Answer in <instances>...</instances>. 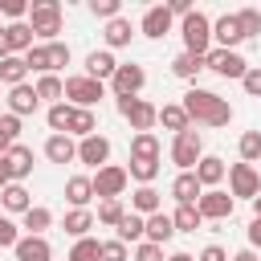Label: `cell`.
I'll return each instance as SVG.
<instances>
[{"instance_id":"7bdbcfd3","label":"cell","mask_w":261,"mask_h":261,"mask_svg":"<svg viewBox=\"0 0 261 261\" xmlns=\"http://www.w3.org/2000/svg\"><path fill=\"white\" fill-rule=\"evenodd\" d=\"M24 65H29L33 73H53V61H49V45H33V49L24 53Z\"/></svg>"},{"instance_id":"681fc988","label":"cell","mask_w":261,"mask_h":261,"mask_svg":"<svg viewBox=\"0 0 261 261\" xmlns=\"http://www.w3.org/2000/svg\"><path fill=\"white\" fill-rule=\"evenodd\" d=\"M16 241H20L16 224H12L8 216H0V249H16Z\"/></svg>"},{"instance_id":"60d3db41","label":"cell","mask_w":261,"mask_h":261,"mask_svg":"<svg viewBox=\"0 0 261 261\" xmlns=\"http://www.w3.org/2000/svg\"><path fill=\"white\" fill-rule=\"evenodd\" d=\"M200 69H204V57H196V53H179V57L171 61V73H175V77H184V82H192Z\"/></svg>"},{"instance_id":"e0dca14e","label":"cell","mask_w":261,"mask_h":261,"mask_svg":"<svg viewBox=\"0 0 261 261\" xmlns=\"http://www.w3.org/2000/svg\"><path fill=\"white\" fill-rule=\"evenodd\" d=\"M114 69H118V61H114L110 49H94V53L86 57V77H94V82H110Z\"/></svg>"},{"instance_id":"9c48e42d","label":"cell","mask_w":261,"mask_h":261,"mask_svg":"<svg viewBox=\"0 0 261 261\" xmlns=\"http://www.w3.org/2000/svg\"><path fill=\"white\" fill-rule=\"evenodd\" d=\"M204 69H212V73H220V77H237V82H241V77L249 73V61H245L237 49H216V45H212V49H208V57H204Z\"/></svg>"},{"instance_id":"ba28073f","label":"cell","mask_w":261,"mask_h":261,"mask_svg":"<svg viewBox=\"0 0 261 261\" xmlns=\"http://www.w3.org/2000/svg\"><path fill=\"white\" fill-rule=\"evenodd\" d=\"M200 159H204V139H200V130L175 135V143H171V163H175L179 171H196Z\"/></svg>"},{"instance_id":"816d5d0a","label":"cell","mask_w":261,"mask_h":261,"mask_svg":"<svg viewBox=\"0 0 261 261\" xmlns=\"http://www.w3.org/2000/svg\"><path fill=\"white\" fill-rule=\"evenodd\" d=\"M135 261H163V245H151V241L135 245Z\"/></svg>"},{"instance_id":"30bf717a","label":"cell","mask_w":261,"mask_h":261,"mask_svg":"<svg viewBox=\"0 0 261 261\" xmlns=\"http://www.w3.org/2000/svg\"><path fill=\"white\" fill-rule=\"evenodd\" d=\"M143 86H147V69L135 65V61H118V69H114V77H110L114 98H139Z\"/></svg>"},{"instance_id":"6125c7cd","label":"cell","mask_w":261,"mask_h":261,"mask_svg":"<svg viewBox=\"0 0 261 261\" xmlns=\"http://www.w3.org/2000/svg\"><path fill=\"white\" fill-rule=\"evenodd\" d=\"M0 86H4V82H0Z\"/></svg>"},{"instance_id":"484cf974","label":"cell","mask_w":261,"mask_h":261,"mask_svg":"<svg viewBox=\"0 0 261 261\" xmlns=\"http://www.w3.org/2000/svg\"><path fill=\"white\" fill-rule=\"evenodd\" d=\"M159 122H163L167 130H175V135H184V130H192V118H188V110H184V102H167V106H159Z\"/></svg>"},{"instance_id":"836d02e7","label":"cell","mask_w":261,"mask_h":261,"mask_svg":"<svg viewBox=\"0 0 261 261\" xmlns=\"http://www.w3.org/2000/svg\"><path fill=\"white\" fill-rule=\"evenodd\" d=\"M130 159H159V139H155V130L130 135Z\"/></svg>"},{"instance_id":"ab89813d","label":"cell","mask_w":261,"mask_h":261,"mask_svg":"<svg viewBox=\"0 0 261 261\" xmlns=\"http://www.w3.org/2000/svg\"><path fill=\"white\" fill-rule=\"evenodd\" d=\"M20 139V118L16 114H0V155H8Z\"/></svg>"},{"instance_id":"7dc6e473","label":"cell","mask_w":261,"mask_h":261,"mask_svg":"<svg viewBox=\"0 0 261 261\" xmlns=\"http://www.w3.org/2000/svg\"><path fill=\"white\" fill-rule=\"evenodd\" d=\"M49 61H53V73L69 65V45L65 41H49Z\"/></svg>"},{"instance_id":"d4e9b609","label":"cell","mask_w":261,"mask_h":261,"mask_svg":"<svg viewBox=\"0 0 261 261\" xmlns=\"http://www.w3.org/2000/svg\"><path fill=\"white\" fill-rule=\"evenodd\" d=\"M53 224V212L45 208V204H33L24 216H20V228H24V237H45V228Z\"/></svg>"},{"instance_id":"ee69618b","label":"cell","mask_w":261,"mask_h":261,"mask_svg":"<svg viewBox=\"0 0 261 261\" xmlns=\"http://www.w3.org/2000/svg\"><path fill=\"white\" fill-rule=\"evenodd\" d=\"M126 216V204L122 200H102L98 204V224H110V228H118V220Z\"/></svg>"},{"instance_id":"bcb514c9","label":"cell","mask_w":261,"mask_h":261,"mask_svg":"<svg viewBox=\"0 0 261 261\" xmlns=\"http://www.w3.org/2000/svg\"><path fill=\"white\" fill-rule=\"evenodd\" d=\"M90 12H94V16H102V20L110 24L114 16H122V0H90Z\"/></svg>"},{"instance_id":"4316f807","label":"cell","mask_w":261,"mask_h":261,"mask_svg":"<svg viewBox=\"0 0 261 261\" xmlns=\"http://www.w3.org/2000/svg\"><path fill=\"white\" fill-rule=\"evenodd\" d=\"M94 220H98V216H94L90 208H69V212H65V224H61V228H65L69 237H77V241H82V237H90Z\"/></svg>"},{"instance_id":"f1b7e54d","label":"cell","mask_w":261,"mask_h":261,"mask_svg":"<svg viewBox=\"0 0 261 261\" xmlns=\"http://www.w3.org/2000/svg\"><path fill=\"white\" fill-rule=\"evenodd\" d=\"M69 135H73L77 143H82V139H90V135H98V114H94V110H82V106H73Z\"/></svg>"},{"instance_id":"4fadbf2b","label":"cell","mask_w":261,"mask_h":261,"mask_svg":"<svg viewBox=\"0 0 261 261\" xmlns=\"http://www.w3.org/2000/svg\"><path fill=\"white\" fill-rule=\"evenodd\" d=\"M212 41H216V49H237V45L245 41L237 12H224V16H216V20H212Z\"/></svg>"},{"instance_id":"7402d4cb","label":"cell","mask_w":261,"mask_h":261,"mask_svg":"<svg viewBox=\"0 0 261 261\" xmlns=\"http://www.w3.org/2000/svg\"><path fill=\"white\" fill-rule=\"evenodd\" d=\"M65 200H69L73 208H90V200H94V179H90V175H69V179H65Z\"/></svg>"},{"instance_id":"f546056e","label":"cell","mask_w":261,"mask_h":261,"mask_svg":"<svg viewBox=\"0 0 261 261\" xmlns=\"http://www.w3.org/2000/svg\"><path fill=\"white\" fill-rule=\"evenodd\" d=\"M0 208H8V212H20V216H24V212L33 208L29 188H24V184H8V188L0 192Z\"/></svg>"},{"instance_id":"6f0895ef","label":"cell","mask_w":261,"mask_h":261,"mask_svg":"<svg viewBox=\"0 0 261 261\" xmlns=\"http://www.w3.org/2000/svg\"><path fill=\"white\" fill-rule=\"evenodd\" d=\"M228 261H257V253H253V249H241V253H232Z\"/></svg>"},{"instance_id":"6da1fadb","label":"cell","mask_w":261,"mask_h":261,"mask_svg":"<svg viewBox=\"0 0 261 261\" xmlns=\"http://www.w3.org/2000/svg\"><path fill=\"white\" fill-rule=\"evenodd\" d=\"M184 110H188L192 122H204V126H228V122H232L228 98H220V94H212V90H200V86H192V90L184 94Z\"/></svg>"},{"instance_id":"91938a15","label":"cell","mask_w":261,"mask_h":261,"mask_svg":"<svg viewBox=\"0 0 261 261\" xmlns=\"http://www.w3.org/2000/svg\"><path fill=\"white\" fill-rule=\"evenodd\" d=\"M167 261H196V257H192V253H171Z\"/></svg>"},{"instance_id":"680465c9","label":"cell","mask_w":261,"mask_h":261,"mask_svg":"<svg viewBox=\"0 0 261 261\" xmlns=\"http://www.w3.org/2000/svg\"><path fill=\"white\" fill-rule=\"evenodd\" d=\"M4 57H12V53H8V37H4V24H0V61H4Z\"/></svg>"},{"instance_id":"9f6ffc18","label":"cell","mask_w":261,"mask_h":261,"mask_svg":"<svg viewBox=\"0 0 261 261\" xmlns=\"http://www.w3.org/2000/svg\"><path fill=\"white\" fill-rule=\"evenodd\" d=\"M8 184H12V171H8V159H4V155H0V192H4V188H8Z\"/></svg>"},{"instance_id":"d6986e66","label":"cell","mask_w":261,"mask_h":261,"mask_svg":"<svg viewBox=\"0 0 261 261\" xmlns=\"http://www.w3.org/2000/svg\"><path fill=\"white\" fill-rule=\"evenodd\" d=\"M224 175H228V167H224V159H220V155H204V159L196 163V179H200V188H204V192H208V188H216Z\"/></svg>"},{"instance_id":"94428289","label":"cell","mask_w":261,"mask_h":261,"mask_svg":"<svg viewBox=\"0 0 261 261\" xmlns=\"http://www.w3.org/2000/svg\"><path fill=\"white\" fill-rule=\"evenodd\" d=\"M253 216H261V196H257V200H253Z\"/></svg>"},{"instance_id":"44dd1931","label":"cell","mask_w":261,"mask_h":261,"mask_svg":"<svg viewBox=\"0 0 261 261\" xmlns=\"http://www.w3.org/2000/svg\"><path fill=\"white\" fill-rule=\"evenodd\" d=\"M118 241L122 245H143L147 241V216H139V212H126L122 220H118Z\"/></svg>"},{"instance_id":"603a6c76","label":"cell","mask_w":261,"mask_h":261,"mask_svg":"<svg viewBox=\"0 0 261 261\" xmlns=\"http://www.w3.org/2000/svg\"><path fill=\"white\" fill-rule=\"evenodd\" d=\"M12 253H16V261H49L53 257V249H49L45 237H20Z\"/></svg>"},{"instance_id":"277c9868","label":"cell","mask_w":261,"mask_h":261,"mask_svg":"<svg viewBox=\"0 0 261 261\" xmlns=\"http://www.w3.org/2000/svg\"><path fill=\"white\" fill-rule=\"evenodd\" d=\"M114 106H118V114L130 122V130H135V135L151 130V126L159 122V106H151L147 98H114Z\"/></svg>"},{"instance_id":"f5cc1de1","label":"cell","mask_w":261,"mask_h":261,"mask_svg":"<svg viewBox=\"0 0 261 261\" xmlns=\"http://www.w3.org/2000/svg\"><path fill=\"white\" fill-rule=\"evenodd\" d=\"M0 12L12 16V20H20V16H29V4L24 0H0Z\"/></svg>"},{"instance_id":"83f0119b","label":"cell","mask_w":261,"mask_h":261,"mask_svg":"<svg viewBox=\"0 0 261 261\" xmlns=\"http://www.w3.org/2000/svg\"><path fill=\"white\" fill-rule=\"evenodd\" d=\"M171 237H175V220H171L167 212L147 216V241H151V245H167Z\"/></svg>"},{"instance_id":"c3c4849f","label":"cell","mask_w":261,"mask_h":261,"mask_svg":"<svg viewBox=\"0 0 261 261\" xmlns=\"http://www.w3.org/2000/svg\"><path fill=\"white\" fill-rule=\"evenodd\" d=\"M241 86H245L249 98H261V65H249V73L241 77Z\"/></svg>"},{"instance_id":"5bb4252c","label":"cell","mask_w":261,"mask_h":261,"mask_svg":"<svg viewBox=\"0 0 261 261\" xmlns=\"http://www.w3.org/2000/svg\"><path fill=\"white\" fill-rule=\"evenodd\" d=\"M37 106H41V98H37V86H12L8 90V114H16V118H24V114H37Z\"/></svg>"},{"instance_id":"e575fe53","label":"cell","mask_w":261,"mask_h":261,"mask_svg":"<svg viewBox=\"0 0 261 261\" xmlns=\"http://www.w3.org/2000/svg\"><path fill=\"white\" fill-rule=\"evenodd\" d=\"M24 77H29V65H24V57H4L0 61V82L12 90V86H24Z\"/></svg>"},{"instance_id":"11a10c76","label":"cell","mask_w":261,"mask_h":261,"mask_svg":"<svg viewBox=\"0 0 261 261\" xmlns=\"http://www.w3.org/2000/svg\"><path fill=\"white\" fill-rule=\"evenodd\" d=\"M249 245H253V249H261V216H253V220H249Z\"/></svg>"},{"instance_id":"cb8c5ba5","label":"cell","mask_w":261,"mask_h":261,"mask_svg":"<svg viewBox=\"0 0 261 261\" xmlns=\"http://www.w3.org/2000/svg\"><path fill=\"white\" fill-rule=\"evenodd\" d=\"M8 171H12V184H20L24 175H33V147H24V143H16L8 155Z\"/></svg>"},{"instance_id":"ffe728a7","label":"cell","mask_w":261,"mask_h":261,"mask_svg":"<svg viewBox=\"0 0 261 261\" xmlns=\"http://www.w3.org/2000/svg\"><path fill=\"white\" fill-rule=\"evenodd\" d=\"M171 196H175V204H196V200L204 196V188H200L196 171H179V175L171 179Z\"/></svg>"},{"instance_id":"8d00e7d4","label":"cell","mask_w":261,"mask_h":261,"mask_svg":"<svg viewBox=\"0 0 261 261\" xmlns=\"http://www.w3.org/2000/svg\"><path fill=\"white\" fill-rule=\"evenodd\" d=\"M171 220H175V232H196V228L204 224V216H200L196 204H179V208L171 212Z\"/></svg>"},{"instance_id":"b9f144b4","label":"cell","mask_w":261,"mask_h":261,"mask_svg":"<svg viewBox=\"0 0 261 261\" xmlns=\"http://www.w3.org/2000/svg\"><path fill=\"white\" fill-rule=\"evenodd\" d=\"M237 151H241V163H257L261 159V130H245Z\"/></svg>"},{"instance_id":"7a4b0ae2","label":"cell","mask_w":261,"mask_h":261,"mask_svg":"<svg viewBox=\"0 0 261 261\" xmlns=\"http://www.w3.org/2000/svg\"><path fill=\"white\" fill-rule=\"evenodd\" d=\"M61 20H65V12H61L57 0H37V4H29V24H33V33L41 37V45L57 41Z\"/></svg>"},{"instance_id":"5b68a950","label":"cell","mask_w":261,"mask_h":261,"mask_svg":"<svg viewBox=\"0 0 261 261\" xmlns=\"http://www.w3.org/2000/svg\"><path fill=\"white\" fill-rule=\"evenodd\" d=\"M65 98H69V106L94 110V102H102V98H106V82H94V77H86V73L65 77Z\"/></svg>"},{"instance_id":"f6af8a7d","label":"cell","mask_w":261,"mask_h":261,"mask_svg":"<svg viewBox=\"0 0 261 261\" xmlns=\"http://www.w3.org/2000/svg\"><path fill=\"white\" fill-rule=\"evenodd\" d=\"M237 20H241L245 41H249V37H261V8H241V12H237Z\"/></svg>"},{"instance_id":"52a82bcc","label":"cell","mask_w":261,"mask_h":261,"mask_svg":"<svg viewBox=\"0 0 261 261\" xmlns=\"http://www.w3.org/2000/svg\"><path fill=\"white\" fill-rule=\"evenodd\" d=\"M228 196L232 200H249V204L261 196V175H257L253 163H232L228 167Z\"/></svg>"},{"instance_id":"d6a6232c","label":"cell","mask_w":261,"mask_h":261,"mask_svg":"<svg viewBox=\"0 0 261 261\" xmlns=\"http://www.w3.org/2000/svg\"><path fill=\"white\" fill-rule=\"evenodd\" d=\"M37 98L49 102V106H57V102L65 98V82H61L57 73H41V77H37Z\"/></svg>"},{"instance_id":"ac0fdd59","label":"cell","mask_w":261,"mask_h":261,"mask_svg":"<svg viewBox=\"0 0 261 261\" xmlns=\"http://www.w3.org/2000/svg\"><path fill=\"white\" fill-rule=\"evenodd\" d=\"M45 159H49V163H73V159H77L73 135H49V139H45Z\"/></svg>"},{"instance_id":"74e56055","label":"cell","mask_w":261,"mask_h":261,"mask_svg":"<svg viewBox=\"0 0 261 261\" xmlns=\"http://www.w3.org/2000/svg\"><path fill=\"white\" fill-rule=\"evenodd\" d=\"M126 175L139 179V188H147V184H155V175H159V159H130Z\"/></svg>"},{"instance_id":"9a60e30c","label":"cell","mask_w":261,"mask_h":261,"mask_svg":"<svg viewBox=\"0 0 261 261\" xmlns=\"http://www.w3.org/2000/svg\"><path fill=\"white\" fill-rule=\"evenodd\" d=\"M77 159L90 163V167H106V159H110V139H106V135L82 139V143H77Z\"/></svg>"},{"instance_id":"f907efd6","label":"cell","mask_w":261,"mask_h":261,"mask_svg":"<svg viewBox=\"0 0 261 261\" xmlns=\"http://www.w3.org/2000/svg\"><path fill=\"white\" fill-rule=\"evenodd\" d=\"M102 261H126V245L114 237V241H102Z\"/></svg>"},{"instance_id":"3957f363","label":"cell","mask_w":261,"mask_h":261,"mask_svg":"<svg viewBox=\"0 0 261 261\" xmlns=\"http://www.w3.org/2000/svg\"><path fill=\"white\" fill-rule=\"evenodd\" d=\"M179 33H184V53H196V57H208L212 49V20L196 8L192 16L179 20Z\"/></svg>"},{"instance_id":"1f68e13d","label":"cell","mask_w":261,"mask_h":261,"mask_svg":"<svg viewBox=\"0 0 261 261\" xmlns=\"http://www.w3.org/2000/svg\"><path fill=\"white\" fill-rule=\"evenodd\" d=\"M106 49H122V45H130V37H135V29H130V20L126 16H114L110 24H106Z\"/></svg>"},{"instance_id":"d590c367","label":"cell","mask_w":261,"mask_h":261,"mask_svg":"<svg viewBox=\"0 0 261 261\" xmlns=\"http://www.w3.org/2000/svg\"><path fill=\"white\" fill-rule=\"evenodd\" d=\"M69 118H73V106L69 102H57V106L45 110V122H49L53 135H69Z\"/></svg>"},{"instance_id":"8992f818","label":"cell","mask_w":261,"mask_h":261,"mask_svg":"<svg viewBox=\"0 0 261 261\" xmlns=\"http://www.w3.org/2000/svg\"><path fill=\"white\" fill-rule=\"evenodd\" d=\"M90 179H94V196H98V200H122V192H126V184H130L126 167H118V163L98 167Z\"/></svg>"},{"instance_id":"f35d334b","label":"cell","mask_w":261,"mask_h":261,"mask_svg":"<svg viewBox=\"0 0 261 261\" xmlns=\"http://www.w3.org/2000/svg\"><path fill=\"white\" fill-rule=\"evenodd\" d=\"M69 261H102V241H98V237H82V241H73Z\"/></svg>"},{"instance_id":"7c38bea8","label":"cell","mask_w":261,"mask_h":261,"mask_svg":"<svg viewBox=\"0 0 261 261\" xmlns=\"http://www.w3.org/2000/svg\"><path fill=\"white\" fill-rule=\"evenodd\" d=\"M171 20H175V16H171V8H167V4H151V8L143 12L139 33H143V37H151V41H159V37H167V33H171Z\"/></svg>"},{"instance_id":"4dcf8cb0","label":"cell","mask_w":261,"mask_h":261,"mask_svg":"<svg viewBox=\"0 0 261 261\" xmlns=\"http://www.w3.org/2000/svg\"><path fill=\"white\" fill-rule=\"evenodd\" d=\"M163 200H159V192L147 184V188H135V196H130V212H139V216H155V212H163L159 208Z\"/></svg>"},{"instance_id":"8fae6325","label":"cell","mask_w":261,"mask_h":261,"mask_svg":"<svg viewBox=\"0 0 261 261\" xmlns=\"http://www.w3.org/2000/svg\"><path fill=\"white\" fill-rule=\"evenodd\" d=\"M196 208H200L204 220H228L232 208H237V200H232L228 192H220V188H208V192L196 200Z\"/></svg>"},{"instance_id":"2e32d148","label":"cell","mask_w":261,"mask_h":261,"mask_svg":"<svg viewBox=\"0 0 261 261\" xmlns=\"http://www.w3.org/2000/svg\"><path fill=\"white\" fill-rule=\"evenodd\" d=\"M4 37H8V53L12 57H24L29 49H33V24L29 20H12V24H4Z\"/></svg>"},{"instance_id":"db71d44e","label":"cell","mask_w":261,"mask_h":261,"mask_svg":"<svg viewBox=\"0 0 261 261\" xmlns=\"http://www.w3.org/2000/svg\"><path fill=\"white\" fill-rule=\"evenodd\" d=\"M196 261H228V253H224V249H220V245H204V249H200V257H196Z\"/></svg>"}]
</instances>
